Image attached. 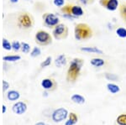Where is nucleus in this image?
I'll return each instance as SVG.
<instances>
[{
    "label": "nucleus",
    "mask_w": 126,
    "mask_h": 125,
    "mask_svg": "<svg viewBox=\"0 0 126 125\" xmlns=\"http://www.w3.org/2000/svg\"><path fill=\"white\" fill-rule=\"evenodd\" d=\"M84 63V60L81 58H74L71 61L70 66L66 73V81L69 82H74L78 80L81 74L82 67Z\"/></svg>",
    "instance_id": "obj_1"
},
{
    "label": "nucleus",
    "mask_w": 126,
    "mask_h": 125,
    "mask_svg": "<svg viewBox=\"0 0 126 125\" xmlns=\"http://www.w3.org/2000/svg\"><path fill=\"white\" fill-rule=\"evenodd\" d=\"M93 31L87 24L78 23L74 28V37L78 41L89 40L93 37Z\"/></svg>",
    "instance_id": "obj_2"
},
{
    "label": "nucleus",
    "mask_w": 126,
    "mask_h": 125,
    "mask_svg": "<svg viewBox=\"0 0 126 125\" xmlns=\"http://www.w3.org/2000/svg\"><path fill=\"white\" fill-rule=\"evenodd\" d=\"M34 24V20L33 16L27 12L19 14L17 18V25L20 29H28L33 27Z\"/></svg>",
    "instance_id": "obj_3"
},
{
    "label": "nucleus",
    "mask_w": 126,
    "mask_h": 125,
    "mask_svg": "<svg viewBox=\"0 0 126 125\" xmlns=\"http://www.w3.org/2000/svg\"><path fill=\"white\" fill-rule=\"evenodd\" d=\"M34 41L40 46H46L52 43V36L50 33L43 29L38 30L34 35Z\"/></svg>",
    "instance_id": "obj_4"
},
{
    "label": "nucleus",
    "mask_w": 126,
    "mask_h": 125,
    "mask_svg": "<svg viewBox=\"0 0 126 125\" xmlns=\"http://www.w3.org/2000/svg\"><path fill=\"white\" fill-rule=\"evenodd\" d=\"M61 11L62 14H67L73 15L77 18H79L84 14V10L81 6L71 4V3L66 4L62 8H61Z\"/></svg>",
    "instance_id": "obj_5"
},
{
    "label": "nucleus",
    "mask_w": 126,
    "mask_h": 125,
    "mask_svg": "<svg viewBox=\"0 0 126 125\" xmlns=\"http://www.w3.org/2000/svg\"><path fill=\"white\" fill-rule=\"evenodd\" d=\"M69 34V29L68 27L64 24H58L56 27L52 29V36L54 37V39L57 40H65L67 38Z\"/></svg>",
    "instance_id": "obj_6"
},
{
    "label": "nucleus",
    "mask_w": 126,
    "mask_h": 125,
    "mask_svg": "<svg viewBox=\"0 0 126 125\" xmlns=\"http://www.w3.org/2000/svg\"><path fill=\"white\" fill-rule=\"evenodd\" d=\"M43 25L49 29H54L58 24H60V19L58 16L52 13H45L42 15Z\"/></svg>",
    "instance_id": "obj_7"
},
{
    "label": "nucleus",
    "mask_w": 126,
    "mask_h": 125,
    "mask_svg": "<svg viewBox=\"0 0 126 125\" xmlns=\"http://www.w3.org/2000/svg\"><path fill=\"white\" fill-rule=\"evenodd\" d=\"M69 116L68 111L64 108H60L58 109H56L52 112V120L56 123H60L66 119V118Z\"/></svg>",
    "instance_id": "obj_8"
},
{
    "label": "nucleus",
    "mask_w": 126,
    "mask_h": 125,
    "mask_svg": "<svg viewBox=\"0 0 126 125\" xmlns=\"http://www.w3.org/2000/svg\"><path fill=\"white\" fill-rule=\"evenodd\" d=\"M99 4L109 11H115L119 7V0H99Z\"/></svg>",
    "instance_id": "obj_9"
},
{
    "label": "nucleus",
    "mask_w": 126,
    "mask_h": 125,
    "mask_svg": "<svg viewBox=\"0 0 126 125\" xmlns=\"http://www.w3.org/2000/svg\"><path fill=\"white\" fill-rule=\"evenodd\" d=\"M12 110H13V112L15 113L18 114V115H21V114H24L26 112V110H27V105L23 102H18L13 105Z\"/></svg>",
    "instance_id": "obj_10"
},
{
    "label": "nucleus",
    "mask_w": 126,
    "mask_h": 125,
    "mask_svg": "<svg viewBox=\"0 0 126 125\" xmlns=\"http://www.w3.org/2000/svg\"><path fill=\"white\" fill-rule=\"evenodd\" d=\"M40 85L43 87V89L49 91V90H53L56 86V82L51 79V78H45L41 81V83Z\"/></svg>",
    "instance_id": "obj_11"
},
{
    "label": "nucleus",
    "mask_w": 126,
    "mask_h": 125,
    "mask_svg": "<svg viewBox=\"0 0 126 125\" xmlns=\"http://www.w3.org/2000/svg\"><path fill=\"white\" fill-rule=\"evenodd\" d=\"M81 51L86 52V53H93V54H97V55H103V52L102 50L98 49L97 47L92 46V47H81Z\"/></svg>",
    "instance_id": "obj_12"
},
{
    "label": "nucleus",
    "mask_w": 126,
    "mask_h": 125,
    "mask_svg": "<svg viewBox=\"0 0 126 125\" xmlns=\"http://www.w3.org/2000/svg\"><path fill=\"white\" fill-rule=\"evenodd\" d=\"M66 62H67V60H66V57L65 56V54H62V55L58 56L56 57V59L55 60V65H56V66H57V67L61 68L62 66H66Z\"/></svg>",
    "instance_id": "obj_13"
},
{
    "label": "nucleus",
    "mask_w": 126,
    "mask_h": 125,
    "mask_svg": "<svg viewBox=\"0 0 126 125\" xmlns=\"http://www.w3.org/2000/svg\"><path fill=\"white\" fill-rule=\"evenodd\" d=\"M71 99H72V101L74 103L77 104H83L85 103V101H86L84 97H82L80 94H73L71 97Z\"/></svg>",
    "instance_id": "obj_14"
},
{
    "label": "nucleus",
    "mask_w": 126,
    "mask_h": 125,
    "mask_svg": "<svg viewBox=\"0 0 126 125\" xmlns=\"http://www.w3.org/2000/svg\"><path fill=\"white\" fill-rule=\"evenodd\" d=\"M20 97V94L19 92L15 90L9 91L7 93V98L9 101H17Z\"/></svg>",
    "instance_id": "obj_15"
},
{
    "label": "nucleus",
    "mask_w": 126,
    "mask_h": 125,
    "mask_svg": "<svg viewBox=\"0 0 126 125\" xmlns=\"http://www.w3.org/2000/svg\"><path fill=\"white\" fill-rule=\"evenodd\" d=\"M78 115L76 113H74V112H71L69 114V118L65 123V125H74L78 123Z\"/></svg>",
    "instance_id": "obj_16"
},
{
    "label": "nucleus",
    "mask_w": 126,
    "mask_h": 125,
    "mask_svg": "<svg viewBox=\"0 0 126 125\" xmlns=\"http://www.w3.org/2000/svg\"><path fill=\"white\" fill-rule=\"evenodd\" d=\"M90 64L94 67H101L105 64L104 60L102 59V58H93L92 60H90Z\"/></svg>",
    "instance_id": "obj_17"
},
{
    "label": "nucleus",
    "mask_w": 126,
    "mask_h": 125,
    "mask_svg": "<svg viewBox=\"0 0 126 125\" xmlns=\"http://www.w3.org/2000/svg\"><path fill=\"white\" fill-rule=\"evenodd\" d=\"M106 86H107L108 91L112 94H116L118 92H119V91H120V87L114 83H108Z\"/></svg>",
    "instance_id": "obj_18"
},
{
    "label": "nucleus",
    "mask_w": 126,
    "mask_h": 125,
    "mask_svg": "<svg viewBox=\"0 0 126 125\" xmlns=\"http://www.w3.org/2000/svg\"><path fill=\"white\" fill-rule=\"evenodd\" d=\"M21 59V56L19 55H11V56H5L3 57L4 62H15Z\"/></svg>",
    "instance_id": "obj_19"
},
{
    "label": "nucleus",
    "mask_w": 126,
    "mask_h": 125,
    "mask_svg": "<svg viewBox=\"0 0 126 125\" xmlns=\"http://www.w3.org/2000/svg\"><path fill=\"white\" fill-rule=\"evenodd\" d=\"M119 10L121 18L126 23V3H121L119 7Z\"/></svg>",
    "instance_id": "obj_20"
},
{
    "label": "nucleus",
    "mask_w": 126,
    "mask_h": 125,
    "mask_svg": "<svg viewBox=\"0 0 126 125\" xmlns=\"http://www.w3.org/2000/svg\"><path fill=\"white\" fill-rule=\"evenodd\" d=\"M12 50L15 52H18L21 50V42L18 41V40H14L12 42Z\"/></svg>",
    "instance_id": "obj_21"
},
{
    "label": "nucleus",
    "mask_w": 126,
    "mask_h": 125,
    "mask_svg": "<svg viewBox=\"0 0 126 125\" xmlns=\"http://www.w3.org/2000/svg\"><path fill=\"white\" fill-rule=\"evenodd\" d=\"M40 54H41V50L39 47H37V46H35V47H34L32 50L30 51V56L33 58H35L37 57V56H40Z\"/></svg>",
    "instance_id": "obj_22"
},
{
    "label": "nucleus",
    "mask_w": 126,
    "mask_h": 125,
    "mask_svg": "<svg viewBox=\"0 0 126 125\" xmlns=\"http://www.w3.org/2000/svg\"><path fill=\"white\" fill-rule=\"evenodd\" d=\"M105 78L108 81H111V82H117L119 80V76L116 74L113 73H105Z\"/></svg>",
    "instance_id": "obj_23"
},
{
    "label": "nucleus",
    "mask_w": 126,
    "mask_h": 125,
    "mask_svg": "<svg viewBox=\"0 0 126 125\" xmlns=\"http://www.w3.org/2000/svg\"><path fill=\"white\" fill-rule=\"evenodd\" d=\"M116 35L120 38H126V29L124 27H119L116 29Z\"/></svg>",
    "instance_id": "obj_24"
},
{
    "label": "nucleus",
    "mask_w": 126,
    "mask_h": 125,
    "mask_svg": "<svg viewBox=\"0 0 126 125\" xmlns=\"http://www.w3.org/2000/svg\"><path fill=\"white\" fill-rule=\"evenodd\" d=\"M21 51L24 54H28L30 52V45L26 42H21Z\"/></svg>",
    "instance_id": "obj_25"
},
{
    "label": "nucleus",
    "mask_w": 126,
    "mask_h": 125,
    "mask_svg": "<svg viewBox=\"0 0 126 125\" xmlns=\"http://www.w3.org/2000/svg\"><path fill=\"white\" fill-rule=\"evenodd\" d=\"M2 45H3V48L5 50H12V44L7 39L3 38V43H2Z\"/></svg>",
    "instance_id": "obj_26"
},
{
    "label": "nucleus",
    "mask_w": 126,
    "mask_h": 125,
    "mask_svg": "<svg viewBox=\"0 0 126 125\" xmlns=\"http://www.w3.org/2000/svg\"><path fill=\"white\" fill-rule=\"evenodd\" d=\"M51 61H52V57H51V56H47V57L46 58V60L40 63V67H41V68L47 67V66H49L50 64H51Z\"/></svg>",
    "instance_id": "obj_27"
},
{
    "label": "nucleus",
    "mask_w": 126,
    "mask_h": 125,
    "mask_svg": "<svg viewBox=\"0 0 126 125\" xmlns=\"http://www.w3.org/2000/svg\"><path fill=\"white\" fill-rule=\"evenodd\" d=\"M117 124L119 125H126V114H121L117 118Z\"/></svg>",
    "instance_id": "obj_28"
},
{
    "label": "nucleus",
    "mask_w": 126,
    "mask_h": 125,
    "mask_svg": "<svg viewBox=\"0 0 126 125\" xmlns=\"http://www.w3.org/2000/svg\"><path fill=\"white\" fill-rule=\"evenodd\" d=\"M53 3L56 7L62 8L65 4V0H53Z\"/></svg>",
    "instance_id": "obj_29"
},
{
    "label": "nucleus",
    "mask_w": 126,
    "mask_h": 125,
    "mask_svg": "<svg viewBox=\"0 0 126 125\" xmlns=\"http://www.w3.org/2000/svg\"><path fill=\"white\" fill-rule=\"evenodd\" d=\"M9 86H10V85L7 81H3V92H6V91L9 88Z\"/></svg>",
    "instance_id": "obj_30"
},
{
    "label": "nucleus",
    "mask_w": 126,
    "mask_h": 125,
    "mask_svg": "<svg viewBox=\"0 0 126 125\" xmlns=\"http://www.w3.org/2000/svg\"><path fill=\"white\" fill-rule=\"evenodd\" d=\"M79 2L83 5H88V4H92L93 2H94V0H79Z\"/></svg>",
    "instance_id": "obj_31"
},
{
    "label": "nucleus",
    "mask_w": 126,
    "mask_h": 125,
    "mask_svg": "<svg viewBox=\"0 0 126 125\" xmlns=\"http://www.w3.org/2000/svg\"><path fill=\"white\" fill-rule=\"evenodd\" d=\"M63 17H64V18H66V19H71V20H73V19H78V18H77V17H75V16L71 15V14H63Z\"/></svg>",
    "instance_id": "obj_32"
},
{
    "label": "nucleus",
    "mask_w": 126,
    "mask_h": 125,
    "mask_svg": "<svg viewBox=\"0 0 126 125\" xmlns=\"http://www.w3.org/2000/svg\"><path fill=\"white\" fill-rule=\"evenodd\" d=\"M2 111H3V113H5L7 112V107L5 105H3V109H2Z\"/></svg>",
    "instance_id": "obj_33"
},
{
    "label": "nucleus",
    "mask_w": 126,
    "mask_h": 125,
    "mask_svg": "<svg viewBox=\"0 0 126 125\" xmlns=\"http://www.w3.org/2000/svg\"><path fill=\"white\" fill-rule=\"evenodd\" d=\"M35 125H46V124L43 122H39V123H36Z\"/></svg>",
    "instance_id": "obj_34"
},
{
    "label": "nucleus",
    "mask_w": 126,
    "mask_h": 125,
    "mask_svg": "<svg viewBox=\"0 0 126 125\" xmlns=\"http://www.w3.org/2000/svg\"><path fill=\"white\" fill-rule=\"evenodd\" d=\"M10 2H11L12 3H17L18 2H19V0H10Z\"/></svg>",
    "instance_id": "obj_35"
}]
</instances>
